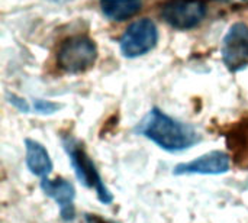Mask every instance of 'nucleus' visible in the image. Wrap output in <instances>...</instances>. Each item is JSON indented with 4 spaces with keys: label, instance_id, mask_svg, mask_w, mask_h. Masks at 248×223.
<instances>
[{
    "label": "nucleus",
    "instance_id": "f257e3e1",
    "mask_svg": "<svg viewBox=\"0 0 248 223\" xmlns=\"http://www.w3.org/2000/svg\"><path fill=\"white\" fill-rule=\"evenodd\" d=\"M134 132L167 152H182L201 142V135L192 125L169 116L158 107H153Z\"/></svg>",
    "mask_w": 248,
    "mask_h": 223
},
{
    "label": "nucleus",
    "instance_id": "f03ea898",
    "mask_svg": "<svg viewBox=\"0 0 248 223\" xmlns=\"http://www.w3.org/2000/svg\"><path fill=\"white\" fill-rule=\"evenodd\" d=\"M60 139L77 180L84 187L93 190L100 203L110 205L113 202V194L105 184L93 158L87 154L84 144L71 134H61Z\"/></svg>",
    "mask_w": 248,
    "mask_h": 223
},
{
    "label": "nucleus",
    "instance_id": "7ed1b4c3",
    "mask_svg": "<svg viewBox=\"0 0 248 223\" xmlns=\"http://www.w3.org/2000/svg\"><path fill=\"white\" fill-rule=\"evenodd\" d=\"M97 59L94 41L84 35L70 36L61 42L57 52V65L68 74H80L93 67Z\"/></svg>",
    "mask_w": 248,
    "mask_h": 223
},
{
    "label": "nucleus",
    "instance_id": "20e7f679",
    "mask_svg": "<svg viewBox=\"0 0 248 223\" xmlns=\"http://www.w3.org/2000/svg\"><path fill=\"white\" fill-rule=\"evenodd\" d=\"M158 42V30L153 20L140 19L131 23L119 39V48L124 57L137 58L145 55Z\"/></svg>",
    "mask_w": 248,
    "mask_h": 223
},
{
    "label": "nucleus",
    "instance_id": "39448f33",
    "mask_svg": "<svg viewBox=\"0 0 248 223\" xmlns=\"http://www.w3.org/2000/svg\"><path fill=\"white\" fill-rule=\"evenodd\" d=\"M206 16L203 0H169L161 9V17L171 28L187 30L198 26Z\"/></svg>",
    "mask_w": 248,
    "mask_h": 223
},
{
    "label": "nucleus",
    "instance_id": "423d86ee",
    "mask_svg": "<svg viewBox=\"0 0 248 223\" xmlns=\"http://www.w3.org/2000/svg\"><path fill=\"white\" fill-rule=\"evenodd\" d=\"M222 61L231 73L241 71L248 65V25L234 23L222 41Z\"/></svg>",
    "mask_w": 248,
    "mask_h": 223
},
{
    "label": "nucleus",
    "instance_id": "0eeeda50",
    "mask_svg": "<svg viewBox=\"0 0 248 223\" xmlns=\"http://www.w3.org/2000/svg\"><path fill=\"white\" fill-rule=\"evenodd\" d=\"M231 168V157L224 151H211L192 161L180 163L173 168L174 176H219Z\"/></svg>",
    "mask_w": 248,
    "mask_h": 223
},
{
    "label": "nucleus",
    "instance_id": "6e6552de",
    "mask_svg": "<svg viewBox=\"0 0 248 223\" xmlns=\"http://www.w3.org/2000/svg\"><path fill=\"white\" fill-rule=\"evenodd\" d=\"M41 190L45 196H48L58 205L60 216L64 222H73L76 219V189L73 183L62 177H57L54 180L46 177L41 180Z\"/></svg>",
    "mask_w": 248,
    "mask_h": 223
},
{
    "label": "nucleus",
    "instance_id": "1a4fd4ad",
    "mask_svg": "<svg viewBox=\"0 0 248 223\" xmlns=\"http://www.w3.org/2000/svg\"><path fill=\"white\" fill-rule=\"evenodd\" d=\"M225 141L234 164L248 168V116L234 123L225 132Z\"/></svg>",
    "mask_w": 248,
    "mask_h": 223
},
{
    "label": "nucleus",
    "instance_id": "9d476101",
    "mask_svg": "<svg viewBox=\"0 0 248 223\" xmlns=\"http://www.w3.org/2000/svg\"><path fill=\"white\" fill-rule=\"evenodd\" d=\"M25 151H26L25 163H26V167L31 171V174L39 177L41 180L46 178L54 168L52 160H51L46 148L42 144H39L38 141L26 138L25 139Z\"/></svg>",
    "mask_w": 248,
    "mask_h": 223
},
{
    "label": "nucleus",
    "instance_id": "9b49d317",
    "mask_svg": "<svg viewBox=\"0 0 248 223\" xmlns=\"http://www.w3.org/2000/svg\"><path fill=\"white\" fill-rule=\"evenodd\" d=\"M99 3L106 17L118 22L135 16L142 7V0H99Z\"/></svg>",
    "mask_w": 248,
    "mask_h": 223
},
{
    "label": "nucleus",
    "instance_id": "f8f14e48",
    "mask_svg": "<svg viewBox=\"0 0 248 223\" xmlns=\"http://www.w3.org/2000/svg\"><path fill=\"white\" fill-rule=\"evenodd\" d=\"M61 109L60 103L51 102V100H44V99H35L33 100V110L35 113L39 115H52Z\"/></svg>",
    "mask_w": 248,
    "mask_h": 223
},
{
    "label": "nucleus",
    "instance_id": "ddd939ff",
    "mask_svg": "<svg viewBox=\"0 0 248 223\" xmlns=\"http://www.w3.org/2000/svg\"><path fill=\"white\" fill-rule=\"evenodd\" d=\"M7 100H9V103H10L12 106H15L19 112H22V113H29L31 106L28 104V102H26L25 99H22V97H19V96H16V94H13V93H7Z\"/></svg>",
    "mask_w": 248,
    "mask_h": 223
},
{
    "label": "nucleus",
    "instance_id": "4468645a",
    "mask_svg": "<svg viewBox=\"0 0 248 223\" xmlns=\"http://www.w3.org/2000/svg\"><path fill=\"white\" fill-rule=\"evenodd\" d=\"M78 223H116L113 221H109L100 215H93V213H84Z\"/></svg>",
    "mask_w": 248,
    "mask_h": 223
},
{
    "label": "nucleus",
    "instance_id": "2eb2a0df",
    "mask_svg": "<svg viewBox=\"0 0 248 223\" xmlns=\"http://www.w3.org/2000/svg\"><path fill=\"white\" fill-rule=\"evenodd\" d=\"M49 1H52V3H60V4H62V3H68V1H71V0H49Z\"/></svg>",
    "mask_w": 248,
    "mask_h": 223
},
{
    "label": "nucleus",
    "instance_id": "dca6fc26",
    "mask_svg": "<svg viewBox=\"0 0 248 223\" xmlns=\"http://www.w3.org/2000/svg\"><path fill=\"white\" fill-rule=\"evenodd\" d=\"M224 1H232L234 3V1H244V0H224Z\"/></svg>",
    "mask_w": 248,
    "mask_h": 223
}]
</instances>
